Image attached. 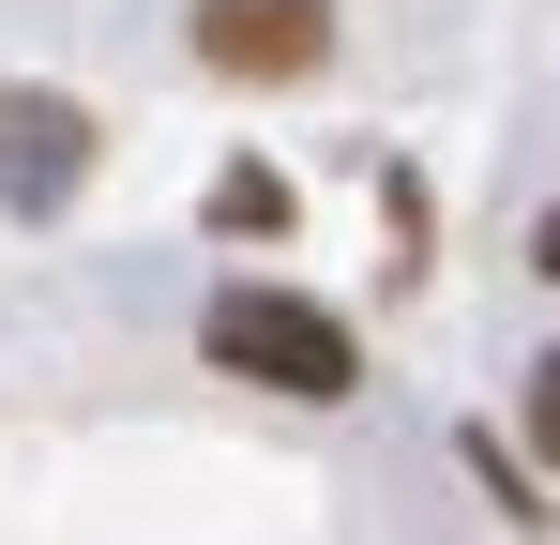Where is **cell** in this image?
<instances>
[{"mask_svg": "<svg viewBox=\"0 0 560 545\" xmlns=\"http://www.w3.org/2000/svg\"><path fill=\"white\" fill-rule=\"evenodd\" d=\"M212 363L258 394H349V318H318L303 288H212Z\"/></svg>", "mask_w": 560, "mask_h": 545, "instance_id": "cell-1", "label": "cell"}, {"mask_svg": "<svg viewBox=\"0 0 560 545\" xmlns=\"http://www.w3.org/2000/svg\"><path fill=\"white\" fill-rule=\"evenodd\" d=\"M318 46H334V0H197V61L243 91L318 77Z\"/></svg>", "mask_w": 560, "mask_h": 545, "instance_id": "cell-2", "label": "cell"}, {"mask_svg": "<svg viewBox=\"0 0 560 545\" xmlns=\"http://www.w3.org/2000/svg\"><path fill=\"white\" fill-rule=\"evenodd\" d=\"M530 454H546V469H560V349L530 363Z\"/></svg>", "mask_w": 560, "mask_h": 545, "instance_id": "cell-3", "label": "cell"}, {"mask_svg": "<svg viewBox=\"0 0 560 545\" xmlns=\"http://www.w3.org/2000/svg\"><path fill=\"white\" fill-rule=\"evenodd\" d=\"M530 272H546V288H560V212H546V228H530Z\"/></svg>", "mask_w": 560, "mask_h": 545, "instance_id": "cell-4", "label": "cell"}]
</instances>
